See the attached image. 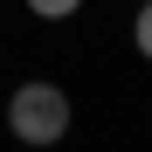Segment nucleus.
<instances>
[{
  "label": "nucleus",
  "instance_id": "nucleus-1",
  "mask_svg": "<svg viewBox=\"0 0 152 152\" xmlns=\"http://www.w3.org/2000/svg\"><path fill=\"white\" fill-rule=\"evenodd\" d=\"M7 132L21 145H62V132H69V90L62 83H14Z\"/></svg>",
  "mask_w": 152,
  "mask_h": 152
},
{
  "label": "nucleus",
  "instance_id": "nucleus-2",
  "mask_svg": "<svg viewBox=\"0 0 152 152\" xmlns=\"http://www.w3.org/2000/svg\"><path fill=\"white\" fill-rule=\"evenodd\" d=\"M76 7H83V0H28V14H35V21H69Z\"/></svg>",
  "mask_w": 152,
  "mask_h": 152
},
{
  "label": "nucleus",
  "instance_id": "nucleus-3",
  "mask_svg": "<svg viewBox=\"0 0 152 152\" xmlns=\"http://www.w3.org/2000/svg\"><path fill=\"white\" fill-rule=\"evenodd\" d=\"M132 42H138V56L152 62V0H138V21H132Z\"/></svg>",
  "mask_w": 152,
  "mask_h": 152
},
{
  "label": "nucleus",
  "instance_id": "nucleus-4",
  "mask_svg": "<svg viewBox=\"0 0 152 152\" xmlns=\"http://www.w3.org/2000/svg\"><path fill=\"white\" fill-rule=\"evenodd\" d=\"M132 7H138V0H132Z\"/></svg>",
  "mask_w": 152,
  "mask_h": 152
}]
</instances>
